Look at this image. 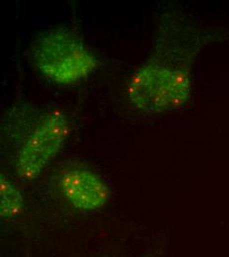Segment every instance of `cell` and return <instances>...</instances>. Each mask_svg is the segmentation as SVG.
Masks as SVG:
<instances>
[{
  "instance_id": "cell-1",
  "label": "cell",
  "mask_w": 229,
  "mask_h": 257,
  "mask_svg": "<svg viewBox=\"0 0 229 257\" xmlns=\"http://www.w3.org/2000/svg\"><path fill=\"white\" fill-rule=\"evenodd\" d=\"M191 75L184 67L149 61L140 66L128 84L133 107L144 113L173 111L188 102Z\"/></svg>"
},
{
  "instance_id": "cell-2",
  "label": "cell",
  "mask_w": 229,
  "mask_h": 257,
  "mask_svg": "<svg viewBox=\"0 0 229 257\" xmlns=\"http://www.w3.org/2000/svg\"><path fill=\"white\" fill-rule=\"evenodd\" d=\"M37 68L59 84L75 83L88 76L97 60L83 40L66 28L44 33L33 51Z\"/></svg>"
},
{
  "instance_id": "cell-3",
  "label": "cell",
  "mask_w": 229,
  "mask_h": 257,
  "mask_svg": "<svg viewBox=\"0 0 229 257\" xmlns=\"http://www.w3.org/2000/svg\"><path fill=\"white\" fill-rule=\"evenodd\" d=\"M66 114L53 111L47 114L21 148L16 162L18 176L24 181L37 178L60 152L69 134Z\"/></svg>"
},
{
  "instance_id": "cell-4",
  "label": "cell",
  "mask_w": 229,
  "mask_h": 257,
  "mask_svg": "<svg viewBox=\"0 0 229 257\" xmlns=\"http://www.w3.org/2000/svg\"><path fill=\"white\" fill-rule=\"evenodd\" d=\"M60 189L66 200L80 211L101 209L110 198L107 183L98 174L82 166L68 168L62 173Z\"/></svg>"
},
{
  "instance_id": "cell-5",
  "label": "cell",
  "mask_w": 229,
  "mask_h": 257,
  "mask_svg": "<svg viewBox=\"0 0 229 257\" xmlns=\"http://www.w3.org/2000/svg\"><path fill=\"white\" fill-rule=\"evenodd\" d=\"M0 216L9 219L18 215L23 208V197L16 185L6 176L0 178Z\"/></svg>"
}]
</instances>
